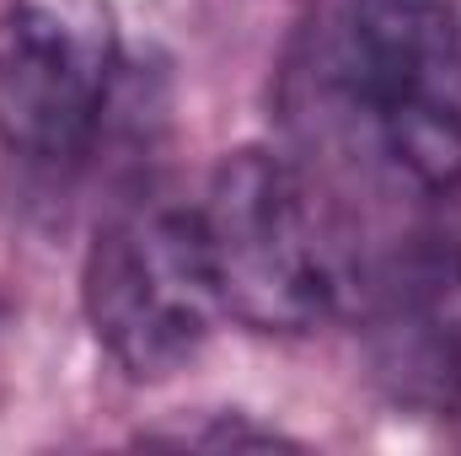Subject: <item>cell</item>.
<instances>
[{
  "label": "cell",
  "mask_w": 461,
  "mask_h": 456,
  "mask_svg": "<svg viewBox=\"0 0 461 456\" xmlns=\"http://www.w3.org/2000/svg\"><path fill=\"white\" fill-rule=\"evenodd\" d=\"M279 118L295 145L290 156L317 161V178H306L339 231L359 194L386 215L365 247L446 221L461 194L456 5L317 0L279 70Z\"/></svg>",
  "instance_id": "1"
},
{
  "label": "cell",
  "mask_w": 461,
  "mask_h": 456,
  "mask_svg": "<svg viewBox=\"0 0 461 456\" xmlns=\"http://www.w3.org/2000/svg\"><path fill=\"white\" fill-rule=\"evenodd\" d=\"M194 210L226 317L252 333H312L348 306L344 231L290 150H226Z\"/></svg>",
  "instance_id": "2"
},
{
  "label": "cell",
  "mask_w": 461,
  "mask_h": 456,
  "mask_svg": "<svg viewBox=\"0 0 461 456\" xmlns=\"http://www.w3.org/2000/svg\"><path fill=\"white\" fill-rule=\"evenodd\" d=\"M81 306L129 381L183 370L226 317L199 210L177 199H129L103 215L81 263Z\"/></svg>",
  "instance_id": "3"
},
{
  "label": "cell",
  "mask_w": 461,
  "mask_h": 456,
  "mask_svg": "<svg viewBox=\"0 0 461 456\" xmlns=\"http://www.w3.org/2000/svg\"><path fill=\"white\" fill-rule=\"evenodd\" d=\"M123 70L108 0H0V150L27 167L81 161Z\"/></svg>",
  "instance_id": "4"
},
{
  "label": "cell",
  "mask_w": 461,
  "mask_h": 456,
  "mask_svg": "<svg viewBox=\"0 0 461 456\" xmlns=\"http://www.w3.org/2000/svg\"><path fill=\"white\" fill-rule=\"evenodd\" d=\"M145 441L161 446H210V451H230V446H295L290 435H279L274 424H252L247 414L221 408V414H194L177 430H150Z\"/></svg>",
  "instance_id": "5"
},
{
  "label": "cell",
  "mask_w": 461,
  "mask_h": 456,
  "mask_svg": "<svg viewBox=\"0 0 461 456\" xmlns=\"http://www.w3.org/2000/svg\"><path fill=\"white\" fill-rule=\"evenodd\" d=\"M446 414H456L461 419V381H456V392H451V403H446Z\"/></svg>",
  "instance_id": "6"
}]
</instances>
